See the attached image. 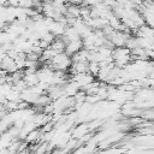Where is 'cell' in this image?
<instances>
[{
    "label": "cell",
    "instance_id": "6da1fadb",
    "mask_svg": "<svg viewBox=\"0 0 154 154\" xmlns=\"http://www.w3.org/2000/svg\"><path fill=\"white\" fill-rule=\"evenodd\" d=\"M87 131H88L87 124H81V125H78V126L75 129L73 135H75V137H82V136L87 135Z\"/></svg>",
    "mask_w": 154,
    "mask_h": 154
},
{
    "label": "cell",
    "instance_id": "7a4b0ae2",
    "mask_svg": "<svg viewBox=\"0 0 154 154\" xmlns=\"http://www.w3.org/2000/svg\"><path fill=\"white\" fill-rule=\"evenodd\" d=\"M36 140H38V130H32L31 132H29L25 137V141L26 142H35Z\"/></svg>",
    "mask_w": 154,
    "mask_h": 154
}]
</instances>
